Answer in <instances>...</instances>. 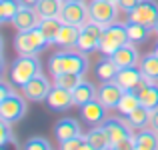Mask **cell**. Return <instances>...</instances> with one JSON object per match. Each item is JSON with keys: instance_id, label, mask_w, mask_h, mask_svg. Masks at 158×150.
I'll use <instances>...</instances> for the list:
<instances>
[{"instance_id": "cell-1", "label": "cell", "mask_w": 158, "mask_h": 150, "mask_svg": "<svg viewBox=\"0 0 158 150\" xmlns=\"http://www.w3.org/2000/svg\"><path fill=\"white\" fill-rule=\"evenodd\" d=\"M40 72H42V64L36 54H20L18 58L12 60L10 68H8V78L14 86L22 88Z\"/></svg>"}, {"instance_id": "cell-2", "label": "cell", "mask_w": 158, "mask_h": 150, "mask_svg": "<svg viewBox=\"0 0 158 150\" xmlns=\"http://www.w3.org/2000/svg\"><path fill=\"white\" fill-rule=\"evenodd\" d=\"M48 68H50V74L56 76V74L62 72H76V74H86L88 70V58H86L84 52L76 50H62V52H56L50 56V62H48Z\"/></svg>"}, {"instance_id": "cell-3", "label": "cell", "mask_w": 158, "mask_h": 150, "mask_svg": "<svg viewBox=\"0 0 158 150\" xmlns=\"http://www.w3.org/2000/svg\"><path fill=\"white\" fill-rule=\"evenodd\" d=\"M48 44V38L38 26L30 30H18V34L14 36V50L18 54H38Z\"/></svg>"}, {"instance_id": "cell-4", "label": "cell", "mask_w": 158, "mask_h": 150, "mask_svg": "<svg viewBox=\"0 0 158 150\" xmlns=\"http://www.w3.org/2000/svg\"><path fill=\"white\" fill-rule=\"evenodd\" d=\"M130 42L128 38V30H126V24H108L104 26V32H102V38H100V52L110 56L112 52H116L122 44Z\"/></svg>"}, {"instance_id": "cell-5", "label": "cell", "mask_w": 158, "mask_h": 150, "mask_svg": "<svg viewBox=\"0 0 158 150\" xmlns=\"http://www.w3.org/2000/svg\"><path fill=\"white\" fill-rule=\"evenodd\" d=\"M102 32H104V26L98 22H88L82 26L80 36H78V42H76V50L84 54H92L96 50H100V38H102Z\"/></svg>"}, {"instance_id": "cell-6", "label": "cell", "mask_w": 158, "mask_h": 150, "mask_svg": "<svg viewBox=\"0 0 158 150\" xmlns=\"http://www.w3.org/2000/svg\"><path fill=\"white\" fill-rule=\"evenodd\" d=\"M26 100L20 96V94H16V92H12V94H8L6 98H2L0 100V118L6 120V122H10V124L22 120L24 114H26V110H28Z\"/></svg>"}, {"instance_id": "cell-7", "label": "cell", "mask_w": 158, "mask_h": 150, "mask_svg": "<svg viewBox=\"0 0 158 150\" xmlns=\"http://www.w3.org/2000/svg\"><path fill=\"white\" fill-rule=\"evenodd\" d=\"M118 4L110 2V0H90L88 4V20L98 22L102 26H108L116 20L118 16Z\"/></svg>"}, {"instance_id": "cell-8", "label": "cell", "mask_w": 158, "mask_h": 150, "mask_svg": "<svg viewBox=\"0 0 158 150\" xmlns=\"http://www.w3.org/2000/svg\"><path fill=\"white\" fill-rule=\"evenodd\" d=\"M128 20L130 22L144 24L148 28H154V24L158 20V4L154 0H140L138 6L128 12Z\"/></svg>"}, {"instance_id": "cell-9", "label": "cell", "mask_w": 158, "mask_h": 150, "mask_svg": "<svg viewBox=\"0 0 158 150\" xmlns=\"http://www.w3.org/2000/svg\"><path fill=\"white\" fill-rule=\"evenodd\" d=\"M60 20L68 24H76V26H84L88 22V4L84 0H70V2L64 0Z\"/></svg>"}, {"instance_id": "cell-10", "label": "cell", "mask_w": 158, "mask_h": 150, "mask_svg": "<svg viewBox=\"0 0 158 150\" xmlns=\"http://www.w3.org/2000/svg\"><path fill=\"white\" fill-rule=\"evenodd\" d=\"M102 126H104V130L108 132V136H110V140H112V148L118 142L126 140V138H134L132 126L124 118H108V120H104Z\"/></svg>"}, {"instance_id": "cell-11", "label": "cell", "mask_w": 158, "mask_h": 150, "mask_svg": "<svg viewBox=\"0 0 158 150\" xmlns=\"http://www.w3.org/2000/svg\"><path fill=\"white\" fill-rule=\"evenodd\" d=\"M50 90H52V84L48 82V78H46V76H42V74L34 76L26 86H22L24 96H26L28 100H32V102H40V100H46V96L50 94Z\"/></svg>"}, {"instance_id": "cell-12", "label": "cell", "mask_w": 158, "mask_h": 150, "mask_svg": "<svg viewBox=\"0 0 158 150\" xmlns=\"http://www.w3.org/2000/svg\"><path fill=\"white\" fill-rule=\"evenodd\" d=\"M46 106L54 112H64V110H68V108L76 106V104H74L72 90L60 88V86H52L50 94L46 96Z\"/></svg>"}, {"instance_id": "cell-13", "label": "cell", "mask_w": 158, "mask_h": 150, "mask_svg": "<svg viewBox=\"0 0 158 150\" xmlns=\"http://www.w3.org/2000/svg\"><path fill=\"white\" fill-rule=\"evenodd\" d=\"M38 24H40L38 10H36V6H28V4H22L18 14L12 18V26L16 30H30V28H36Z\"/></svg>"}, {"instance_id": "cell-14", "label": "cell", "mask_w": 158, "mask_h": 150, "mask_svg": "<svg viewBox=\"0 0 158 150\" xmlns=\"http://www.w3.org/2000/svg\"><path fill=\"white\" fill-rule=\"evenodd\" d=\"M106 110H108V108H106L98 98H94V100H90L88 104L80 106L82 120H84V122H88L90 126H100V124H104V120H106Z\"/></svg>"}, {"instance_id": "cell-15", "label": "cell", "mask_w": 158, "mask_h": 150, "mask_svg": "<svg viewBox=\"0 0 158 150\" xmlns=\"http://www.w3.org/2000/svg\"><path fill=\"white\" fill-rule=\"evenodd\" d=\"M110 58L114 60V64L118 66V68H128V66H138L140 64V54L136 46L132 42H126L122 44L116 52L110 54Z\"/></svg>"}, {"instance_id": "cell-16", "label": "cell", "mask_w": 158, "mask_h": 150, "mask_svg": "<svg viewBox=\"0 0 158 150\" xmlns=\"http://www.w3.org/2000/svg\"><path fill=\"white\" fill-rule=\"evenodd\" d=\"M122 94H124V88L118 84V82H114V80H108V82H104V84L98 88V100L104 104L108 110L118 106Z\"/></svg>"}, {"instance_id": "cell-17", "label": "cell", "mask_w": 158, "mask_h": 150, "mask_svg": "<svg viewBox=\"0 0 158 150\" xmlns=\"http://www.w3.org/2000/svg\"><path fill=\"white\" fill-rule=\"evenodd\" d=\"M114 82H118L124 90H130V88H138L144 82V76L138 66H128V68H118Z\"/></svg>"}, {"instance_id": "cell-18", "label": "cell", "mask_w": 158, "mask_h": 150, "mask_svg": "<svg viewBox=\"0 0 158 150\" xmlns=\"http://www.w3.org/2000/svg\"><path fill=\"white\" fill-rule=\"evenodd\" d=\"M80 30L82 26H76V24H68L64 22L60 28V32L56 34V40L54 44H58L60 48H76V42H78V36H80Z\"/></svg>"}, {"instance_id": "cell-19", "label": "cell", "mask_w": 158, "mask_h": 150, "mask_svg": "<svg viewBox=\"0 0 158 150\" xmlns=\"http://www.w3.org/2000/svg\"><path fill=\"white\" fill-rule=\"evenodd\" d=\"M136 92H138L140 104H142L144 108H148L150 112L158 108V82H148V80H144L142 84L136 88Z\"/></svg>"}, {"instance_id": "cell-20", "label": "cell", "mask_w": 158, "mask_h": 150, "mask_svg": "<svg viewBox=\"0 0 158 150\" xmlns=\"http://www.w3.org/2000/svg\"><path fill=\"white\" fill-rule=\"evenodd\" d=\"M80 124L76 122V118H62L54 124V136H56L60 142L74 138V136H80Z\"/></svg>"}, {"instance_id": "cell-21", "label": "cell", "mask_w": 158, "mask_h": 150, "mask_svg": "<svg viewBox=\"0 0 158 150\" xmlns=\"http://www.w3.org/2000/svg\"><path fill=\"white\" fill-rule=\"evenodd\" d=\"M86 140H88L90 148L92 150H106L112 148V140L108 136V132L104 130V126H92L88 132H86Z\"/></svg>"}, {"instance_id": "cell-22", "label": "cell", "mask_w": 158, "mask_h": 150, "mask_svg": "<svg viewBox=\"0 0 158 150\" xmlns=\"http://www.w3.org/2000/svg\"><path fill=\"white\" fill-rule=\"evenodd\" d=\"M134 150H158V132L154 128H142L134 136Z\"/></svg>"}, {"instance_id": "cell-23", "label": "cell", "mask_w": 158, "mask_h": 150, "mask_svg": "<svg viewBox=\"0 0 158 150\" xmlns=\"http://www.w3.org/2000/svg\"><path fill=\"white\" fill-rule=\"evenodd\" d=\"M72 96H74V104H76V106L80 108V106H84V104H88L90 100L98 98V90L94 88L92 82L82 80L80 84H78L76 88L72 90Z\"/></svg>"}, {"instance_id": "cell-24", "label": "cell", "mask_w": 158, "mask_h": 150, "mask_svg": "<svg viewBox=\"0 0 158 150\" xmlns=\"http://www.w3.org/2000/svg\"><path fill=\"white\" fill-rule=\"evenodd\" d=\"M140 72H142L144 80L148 82H158V54H146V56L140 58V64H138Z\"/></svg>"}, {"instance_id": "cell-25", "label": "cell", "mask_w": 158, "mask_h": 150, "mask_svg": "<svg viewBox=\"0 0 158 150\" xmlns=\"http://www.w3.org/2000/svg\"><path fill=\"white\" fill-rule=\"evenodd\" d=\"M138 106H142V104H140V96H138V92H136V88H130V90H124V94H122V98H120L116 110H118L122 116H128Z\"/></svg>"}, {"instance_id": "cell-26", "label": "cell", "mask_w": 158, "mask_h": 150, "mask_svg": "<svg viewBox=\"0 0 158 150\" xmlns=\"http://www.w3.org/2000/svg\"><path fill=\"white\" fill-rule=\"evenodd\" d=\"M62 6H64V0H40L36 4V10L40 18H60Z\"/></svg>"}, {"instance_id": "cell-27", "label": "cell", "mask_w": 158, "mask_h": 150, "mask_svg": "<svg viewBox=\"0 0 158 150\" xmlns=\"http://www.w3.org/2000/svg\"><path fill=\"white\" fill-rule=\"evenodd\" d=\"M126 118V122L130 124L132 128H136V130H142V128H148L150 126V110L144 106H138L136 110H132L128 116H124Z\"/></svg>"}, {"instance_id": "cell-28", "label": "cell", "mask_w": 158, "mask_h": 150, "mask_svg": "<svg viewBox=\"0 0 158 150\" xmlns=\"http://www.w3.org/2000/svg\"><path fill=\"white\" fill-rule=\"evenodd\" d=\"M62 24H64V22H62L60 18H40L38 28L44 32V36L48 38V42L54 44V40H56V34L60 32Z\"/></svg>"}, {"instance_id": "cell-29", "label": "cell", "mask_w": 158, "mask_h": 150, "mask_svg": "<svg viewBox=\"0 0 158 150\" xmlns=\"http://www.w3.org/2000/svg\"><path fill=\"white\" fill-rule=\"evenodd\" d=\"M82 76H84V74H76V72L56 74V76H54V86H60V88H66V90H74L82 82Z\"/></svg>"}, {"instance_id": "cell-30", "label": "cell", "mask_w": 158, "mask_h": 150, "mask_svg": "<svg viewBox=\"0 0 158 150\" xmlns=\"http://www.w3.org/2000/svg\"><path fill=\"white\" fill-rule=\"evenodd\" d=\"M116 72H118V66L114 64V60H112L110 56L104 58V60H100V62H98V66H96V76L100 78L102 82L114 80Z\"/></svg>"}, {"instance_id": "cell-31", "label": "cell", "mask_w": 158, "mask_h": 150, "mask_svg": "<svg viewBox=\"0 0 158 150\" xmlns=\"http://www.w3.org/2000/svg\"><path fill=\"white\" fill-rule=\"evenodd\" d=\"M20 8H22L20 0H0V22H12Z\"/></svg>"}, {"instance_id": "cell-32", "label": "cell", "mask_w": 158, "mask_h": 150, "mask_svg": "<svg viewBox=\"0 0 158 150\" xmlns=\"http://www.w3.org/2000/svg\"><path fill=\"white\" fill-rule=\"evenodd\" d=\"M126 30H128V38H130V42H144V40L148 38V34H150L152 28L128 20V22H126Z\"/></svg>"}, {"instance_id": "cell-33", "label": "cell", "mask_w": 158, "mask_h": 150, "mask_svg": "<svg viewBox=\"0 0 158 150\" xmlns=\"http://www.w3.org/2000/svg\"><path fill=\"white\" fill-rule=\"evenodd\" d=\"M60 148L62 150H78V148H86V150H90V144H88V140H86V136H74V138H70V140H66V142H60Z\"/></svg>"}, {"instance_id": "cell-34", "label": "cell", "mask_w": 158, "mask_h": 150, "mask_svg": "<svg viewBox=\"0 0 158 150\" xmlns=\"http://www.w3.org/2000/svg\"><path fill=\"white\" fill-rule=\"evenodd\" d=\"M24 148L26 150H48V148H52V144L46 138H42V136H34V138H30L24 144Z\"/></svg>"}, {"instance_id": "cell-35", "label": "cell", "mask_w": 158, "mask_h": 150, "mask_svg": "<svg viewBox=\"0 0 158 150\" xmlns=\"http://www.w3.org/2000/svg\"><path fill=\"white\" fill-rule=\"evenodd\" d=\"M10 122H6V120L0 118V146H6L8 142L12 140V132H10V126H8Z\"/></svg>"}, {"instance_id": "cell-36", "label": "cell", "mask_w": 158, "mask_h": 150, "mask_svg": "<svg viewBox=\"0 0 158 150\" xmlns=\"http://www.w3.org/2000/svg\"><path fill=\"white\" fill-rule=\"evenodd\" d=\"M138 2H140V0H118V8H120V10H124V12L128 14L132 8L138 6Z\"/></svg>"}, {"instance_id": "cell-37", "label": "cell", "mask_w": 158, "mask_h": 150, "mask_svg": "<svg viewBox=\"0 0 158 150\" xmlns=\"http://www.w3.org/2000/svg\"><path fill=\"white\" fill-rule=\"evenodd\" d=\"M12 92H14V90H12L10 86L6 84V82H0V100H2V98H6L8 94H12Z\"/></svg>"}, {"instance_id": "cell-38", "label": "cell", "mask_w": 158, "mask_h": 150, "mask_svg": "<svg viewBox=\"0 0 158 150\" xmlns=\"http://www.w3.org/2000/svg\"><path fill=\"white\" fill-rule=\"evenodd\" d=\"M150 128H154V130L158 132V108L150 112Z\"/></svg>"}, {"instance_id": "cell-39", "label": "cell", "mask_w": 158, "mask_h": 150, "mask_svg": "<svg viewBox=\"0 0 158 150\" xmlns=\"http://www.w3.org/2000/svg\"><path fill=\"white\" fill-rule=\"evenodd\" d=\"M20 2H22V4H28V6H36L40 0H20Z\"/></svg>"}, {"instance_id": "cell-40", "label": "cell", "mask_w": 158, "mask_h": 150, "mask_svg": "<svg viewBox=\"0 0 158 150\" xmlns=\"http://www.w3.org/2000/svg\"><path fill=\"white\" fill-rule=\"evenodd\" d=\"M152 30H154L156 34H158V20H156V24H154V28H152Z\"/></svg>"}, {"instance_id": "cell-41", "label": "cell", "mask_w": 158, "mask_h": 150, "mask_svg": "<svg viewBox=\"0 0 158 150\" xmlns=\"http://www.w3.org/2000/svg\"><path fill=\"white\" fill-rule=\"evenodd\" d=\"M154 52H156V54H158V42H156V48H154Z\"/></svg>"}, {"instance_id": "cell-42", "label": "cell", "mask_w": 158, "mask_h": 150, "mask_svg": "<svg viewBox=\"0 0 158 150\" xmlns=\"http://www.w3.org/2000/svg\"><path fill=\"white\" fill-rule=\"evenodd\" d=\"M110 2H116V4H118V0H110Z\"/></svg>"}, {"instance_id": "cell-43", "label": "cell", "mask_w": 158, "mask_h": 150, "mask_svg": "<svg viewBox=\"0 0 158 150\" xmlns=\"http://www.w3.org/2000/svg\"><path fill=\"white\" fill-rule=\"evenodd\" d=\"M66 2H70V0H66Z\"/></svg>"}]
</instances>
